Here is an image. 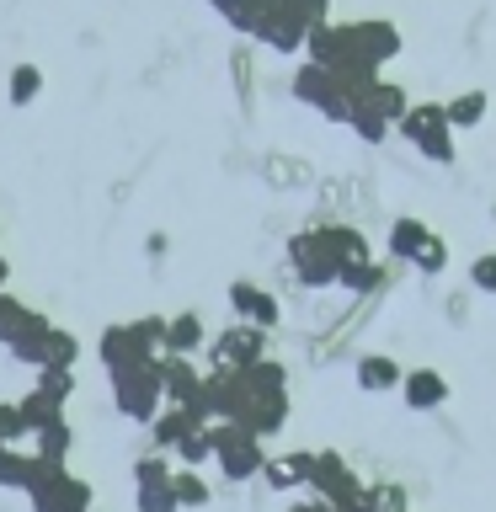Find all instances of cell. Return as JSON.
I'll use <instances>...</instances> for the list:
<instances>
[{
    "instance_id": "obj_14",
    "label": "cell",
    "mask_w": 496,
    "mask_h": 512,
    "mask_svg": "<svg viewBox=\"0 0 496 512\" xmlns=\"http://www.w3.org/2000/svg\"><path fill=\"white\" fill-rule=\"evenodd\" d=\"M27 496H32V512H91V486L75 470H64V464Z\"/></svg>"
},
{
    "instance_id": "obj_13",
    "label": "cell",
    "mask_w": 496,
    "mask_h": 512,
    "mask_svg": "<svg viewBox=\"0 0 496 512\" xmlns=\"http://www.w3.org/2000/svg\"><path fill=\"white\" fill-rule=\"evenodd\" d=\"M256 43H267L272 54H299V48H310V22L294 11V0H272Z\"/></svg>"
},
{
    "instance_id": "obj_4",
    "label": "cell",
    "mask_w": 496,
    "mask_h": 512,
    "mask_svg": "<svg viewBox=\"0 0 496 512\" xmlns=\"http://www.w3.org/2000/svg\"><path fill=\"white\" fill-rule=\"evenodd\" d=\"M395 134L406 139L422 160H432V166H454V160H459L454 123H448V107L443 102H411V112L395 123Z\"/></svg>"
},
{
    "instance_id": "obj_19",
    "label": "cell",
    "mask_w": 496,
    "mask_h": 512,
    "mask_svg": "<svg viewBox=\"0 0 496 512\" xmlns=\"http://www.w3.org/2000/svg\"><path fill=\"white\" fill-rule=\"evenodd\" d=\"M208 342H214V336H208L198 310L171 315V326H166V352H171V358H198V352H208Z\"/></svg>"
},
{
    "instance_id": "obj_32",
    "label": "cell",
    "mask_w": 496,
    "mask_h": 512,
    "mask_svg": "<svg viewBox=\"0 0 496 512\" xmlns=\"http://www.w3.org/2000/svg\"><path fill=\"white\" fill-rule=\"evenodd\" d=\"M176 496H182V507H208L214 502V486L198 470H176Z\"/></svg>"
},
{
    "instance_id": "obj_5",
    "label": "cell",
    "mask_w": 496,
    "mask_h": 512,
    "mask_svg": "<svg viewBox=\"0 0 496 512\" xmlns=\"http://www.w3.org/2000/svg\"><path fill=\"white\" fill-rule=\"evenodd\" d=\"M112 406L128 422L150 427L160 411H166V379H160V363H128L112 374Z\"/></svg>"
},
{
    "instance_id": "obj_23",
    "label": "cell",
    "mask_w": 496,
    "mask_h": 512,
    "mask_svg": "<svg viewBox=\"0 0 496 512\" xmlns=\"http://www.w3.org/2000/svg\"><path fill=\"white\" fill-rule=\"evenodd\" d=\"M315 230H320V240H326L336 256H342V267H347V262H363V256H374V251H368V235L358 230V224L326 219V224H315Z\"/></svg>"
},
{
    "instance_id": "obj_37",
    "label": "cell",
    "mask_w": 496,
    "mask_h": 512,
    "mask_svg": "<svg viewBox=\"0 0 496 512\" xmlns=\"http://www.w3.org/2000/svg\"><path fill=\"white\" fill-rule=\"evenodd\" d=\"M443 267H448V240H443V235H432V240H427V251L416 256V272H427V278H432V272H443Z\"/></svg>"
},
{
    "instance_id": "obj_9",
    "label": "cell",
    "mask_w": 496,
    "mask_h": 512,
    "mask_svg": "<svg viewBox=\"0 0 496 512\" xmlns=\"http://www.w3.org/2000/svg\"><path fill=\"white\" fill-rule=\"evenodd\" d=\"M48 331H54V326H48V320L32 310V304L0 294V342L11 347V358H22V363L38 368V352H43V342H48Z\"/></svg>"
},
{
    "instance_id": "obj_16",
    "label": "cell",
    "mask_w": 496,
    "mask_h": 512,
    "mask_svg": "<svg viewBox=\"0 0 496 512\" xmlns=\"http://www.w3.org/2000/svg\"><path fill=\"white\" fill-rule=\"evenodd\" d=\"M352 384H358L363 395H390L406 384V368H400L390 352H363V358L352 363Z\"/></svg>"
},
{
    "instance_id": "obj_26",
    "label": "cell",
    "mask_w": 496,
    "mask_h": 512,
    "mask_svg": "<svg viewBox=\"0 0 496 512\" xmlns=\"http://www.w3.org/2000/svg\"><path fill=\"white\" fill-rule=\"evenodd\" d=\"M176 464L182 470H203V464H214V422L192 427L182 443H176Z\"/></svg>"
},
{
    "instance_id": "obj_25",
    "label": "cell",
    "mask_w": 496,
    "mask_h": 512,
    "mask_svg": "<svg viewBox=\"0 0 496 512\" xmlns=\"http://www.w3.org/2000/svg\"><path fill=\"white\" fill-rule=\"evenodd\" d=\"M70 448H75V427L64 422V416H54L48 427L32 432V454L48 459V464H64V459H70Z\"/></svg>"
},
{
    "instance_id": "obj_27",
    "label": "cell",
    "mask_w": 496,
    "mask_h": 512,
    "mask_svg": "<svg viewBox=\"0 0 496 512\" xmlns=\"http://www.w3.org/2000/svg\"><path fill=\"white\" fill-rule=\"evenodd\" d=\"M379 278H384V267H379V256H363V262H347L342 267V294H352V299H363V294H374L379 288Z\"/></svg>"
},
{
    "instance_id": "obj_7",
    "label": "cell",
    "mask_w": 496,
    "mask_h": 512,
    "mask_svg": "<svg viewBox=\"0 0 496 512\" xmlns=\"http://www.w3.org/2000/svg\"><path fill=\"white\" fill-rule=\"evenodd\" d=\"M288 272H294L299 288H336L342 283V256L320 240L315 224H304V230L288 235Z\"/></svg>"
},
{
    "instance_id": "obj_10",
    "label": "cell",
    "mask_w": 496,
    "mask_h": 512,
    "mask_svg": "<svg viewBox=\"0 0 496 512\" xmlns=\"http://www.w3.org/2000/svg\"><path fill=\"white\" fill-rule=\"evenodd\" d=\"M267 358H272L267 331H262V326H246V320L224 326L214 342H208V368H235V374H246V368L267 363Z\"/></svg>"
},
{
    "instance_id": "obj_33",
    "label": "cell",
    "mask_w": 496,
    "mask_h": 512,
    "mask_svg": "<svg viewBox=\"0 0 496 512\" xmlns=\"http://www.w3.org/2000/svg\"><path fill=\"white\" fill-rule=\"evenodd\" d=\"M347 128H352V134H358L363 144H384V139L395 134L390 123H384V118H374V112H363V107H352V123H347Z\"/></svg>"
},
{
    "instance_id": "obj_40",
    "label": "cell",
    "mask_w": 496,
    "mask_h": 512,
    "mask_svg": "<svg viewBox=\"0 0 496 512\" xmlns=\"http://www.w3.org/2000/svg\"><path fill=\"white\" fill-rule=\"evenodd\" d=\"M208 6H214V11H219V16H224V6H230V0H208Z\"/></svg>"
},
{
    "instance_id": "obj_15",
    "label": "cell",
    "mask_w": 496,
    "mask_h": 512,
    "mask_svg": "<svg viewBox=\"0 0 496 512\" xmlns=\"http://www.w3.org/2000/svg\"><path fill=\"white\" fill-rule=\"evenodd\" d=\"M230 310H235V320H246V326H262V331H272L283 320V304L267 294V288H256V283H230Z\"/></svg>"
},
{
    "instance_id": "obj_17",
    "label": "cell",
    "mask_w": 496,
    "mask_h": 512,
    "mask_svg": "<svg viewBox=\"0 0 496 512\" xmlns=\"http://www.w3.org/2000/svg\"><path fill=\"white\" fill-rule=\"evenodd\" d=\"M400 400H406V411H438L448 400V379L438 368H406V384H400Z\"/></svg>"
},
{
    "instance_id": "obj_20",
    "label": "cell",
    "mask_w": 496,
    "mask_h": 512,
    "mask_svg": "<svg viewBox=\"0 0 496 512\" xmlns=\"http://www.w3.org/2000/svg\"><path fill=\"white\" fill-rule=\"evenodd\" d=\"M267 486L272 491H310V475H315V454L310 448H299V454H278L267 459Z\"/></svg>"
},
{
    "instance_id": "obj_22",
    "label": "cell",
    "mask_w": 496,
    "mask_h": 512,
    "mask_svg": "<svg viewBox=\"0 0 496 512\" xmlns=\"http://www.w3.org/2000/svg\"><path fill=\"white\" fill-rule=\"evenodd\" d=\"M192 427H203L192 411H182V406H166V411H160L155 422H150V443H155V454H176V443H182Z\"/></svg>"
},
{
    "instance_id": "obj_36",
    "label": "cell",
    "mask_w": 496,
    "mask_h": 512,
    "mask_svg": "<svg viewBox=\"0 0 496 512\" xmlns=\"http://www.w3.org/2000/svg\"><path fill=\"white\" fill-rule=\"evenodd\" d=\"M368 502H374V512H406V491L379 480V486H368Z\"/></svg>"
},
{
    "instance_id": "obj_21",
    "label": "cell",
    "mask_w": 496,
    "mask_h": 512,
    "mask_svg": "<svg viewBox=\"0 0 496 512\" xmlns=\"http://www.w3.org/2000/svg\"><path fill=\"white\" fill-rule=\"evenodd\" d=\"M427 240H432V230H427V219H416V214H400L390 224V256H395V262L416 267V256L427 251Z\"/></svg>"
},
{
    "instance_id": "obj_18",
    "label": "cell",
    "mask_w": 496,
    "mask_h": 512,
    "mask_svg": "<svg viewBox=\"0 0 496 512\" xmlns=\"http://www.w3.org/2000/svg\"><path fill=\"white\" fill-rule=\"evenodd\" d=\"M54 470H59V464H48L38 454H16V448L0 454V486H11V491H38Z\"/></svg>"
},
{
    "instance_id": "obj_12",
    "label": "cell",
    "mask_w": 496,
    "mask_h": 512,
    "mask_svg": "<svg viewBox=\"0 0 496 512\" xmlns=\"http://www.w3.org/2000/svg\"><path fill=\"white\" fill-rule=\"evenodd\" d=\"M310 496H320V502H331V507H352V502H363V496H368V486L352 475V464L336 454V448H315Z\"/></svg>"
},
{
    "instance_id": "obj_6",
    "label": "cell",
    "mask_w": 496,
    "mask_h": 512,
    "mask_svg": "<svg viewBox=\"0 0 496 512\" xmlns=\"http://www.w3.org/2000/svg\"><path fill=\"white\" fill-rule=\"evenodd\" d=\"M294 102L315 107L326 123L347 128L352 123V107H358V96H352V80L336 75V70H320V64H299L294 70Z\"/></svg>"
},
{
    "instance_id": "obj_1",
    "label": "cell",
    "mask_w": 496,
    "mask_h": 512,
    "mask_svg": "<svg viewBox=\"0 0 496 512\" xmlns=\"http://www.w3.org/2000/svg\"><path fill=\"white\" fill-rule=\"evenodd\" d=\"M400 27L384 22V16H363V22H331L310 32V64L320 70H336V75H352V80H374L384 75V64L400 54Z\"/></svg>"
},
{
    "instance_id": "obj_11",
    "label": "cell",
    "mask_w": 496,
    "mask_h": 512,
    "mask_svg": "<svg viewBox=\"0 0 496 512\" xmlns=\"http://www.w3.org/2000/svg\"><path fill=\"white\" fill-rule=\"evenodd\" d=\"M134 507H139V512H182L171 454H144V459L134 464Z\"/></svg>"
},
{
    "instance_id": "obj_34",
    "label": "cell",
    "mask_w": 496,
    "mask_h": 512,
    "mask_svg": "<svg viewBox=\"0 0 496 512\" xmlns=\"http://www.w3.org/2000/svg\"><path fill=\"white\" fill-rule=\"evenodd\" d=\"M27 416H22V400H0V443H16V438H27Z\"/></svg>"
},
{
    "instance_id": "obj_28",
    "label": "cell",
    "mask_w": 496,
    "mask_h": 512,
    "mask_svg": "<svg viewBox=\"0 0 496 512\" xmlns=\"http://www.w3.org/2000/svg\"><path fill=\"white\" fill-rule=\"evenodd\" d=\"M80 363V342L70 331H48V342H43V352H38V368H75Z\"/></svg>"
},
{
    "instance_id": "obj_31",
    "label": "cell",
    "mask_w": 496,
    "mask_h": 512,
    "mask_svg": "<svg viewBox=\"0 0 496 512\" xmlns=\"http://www.w3.org/2000/svg\"><path fill=\"white\" fill-rule=\"evenodd\" d=\"M38 91H43V70H38V64H16V70H11V107L38 102Z\"/></svg>"
},
{
    "instance_id": "obj_30",
    "label": "cell",
    "mask_w": 496,
    "mask_h": 512,
    "mask_svg": "<svg viewBox=\"0 0 496 512\" xmlns=\"http://www.w3.org/2000/svg\"><path fill=\"white\" fill-rule=\"evenodd\" d=\"M48 406H59L64 411V400L75 395V368H38V384H32Z\"/></svg>"
},
{
    "instance_id": "obj_3",
    "label": "cell",
    "mask_w": 496,
    "mask_h": 512,
    "mask_svg": "<svg viewBox=\"0 0 496 512\" xmlns=\"http://www.w3.org/2000/svg\"><path fill=\"white\" fill-rule=\"evenodd\" d=\"M166 326L171 315H139L128 326H107L102 342H96V358H102L107 374H118L128 363H160L166 358Z\"/></svg>"
},
{
    "instance_id": "obj_24",
    "label": "cell",
    "mask_w": 496,
    "mask_h": 512,
    "mask_svg": "<svg viewBox=\"0 0 496 512\" xmlns=\"http://www.w3.org/2000/svg\"><path fill=\"white\" fill-rule=\"evenodd\" d=\"M448 123H454V134H464V128H480L486 123V112H491V96L480 91V86H464L459 96H448Z\"/></svg>"
},
{
    "instance_id": "obj_29",
    "label": "cell",
    "mask_w": 496,
    "mask_h": 512,
    "mask_svg": "<svg viewBox=\"0 0 496 512\" xmlns=\"http://www.w3.org/2000/svg\"><path fill=\"white\" fill-rule=\"evenodd\" d=\"M267 6L272 0H230V6H224V22H230L235 32H246V38H256L262 22H267Z\"/></svg>"
},
{
    "instance_id": "obj_38",
    "label": "cell",
    "mask_w": 496,
    "mask_h": 512,
    "mask_svg": "<svg viewBox=\"0 0 496 512\" xmlns=\"http://www.w3.org/2000/svg\"><path fill=\"white\" fill-rule=\"evenodd\" d=\"M294 11L310 22V32H320V27H331V0H294Z\"/></svg>"
},
{
    "instance_id": "obj_39",
    "label": "cell",
    "mask_w": 496,
    "mask_h": 512,
    "mask_svg": "<svg viewBox=\"0 0 496 512\" xmlns=\"http://www.w3.org/2000/svg\"><path fill=\"white\" fill-rule=\"evenodd\" d=\"M283 512H336L331 502H320V496H299V502H288Z\"/></svg>"
},
{
    "instance_id": "obj_35",
    "label": "cell",
    "mask_w": 496,
    "mask_h": 512,
    "mask_svg": "<svg viewBox=\"0 0 496 512\" xmlns=\"http://www.w3.org/2000/svg\"><path fill=\"white\" fill-rule=\"evenodd\" d=\"M470 283L486 299H496V251H486V256H475V262H470Z\"/></svg>"
},
{
    "instance_id": "obj_8",
    "label": "cell",
    "mask_w": 496,
    "mask_h": 512,
    "mask_svg": "<svg viewBox=\"0 0 496 512\" xmlns=\"http://www.w3.org/2000/svg\"><path fill=\"white\" fill-rule=\"evenodd\" d=\"M214 464L224 470L230 486H246V480H256L267 470V448L240 422H214Z\"/></svg>"
},
{
    "instance_id": "obj_41",
    "label": "cell",
    "mask_w": 496,
    "mask_h": 512,
    "mask_svg": "<svg viewBox=\"0 0 496 512\" xmlns=\"http://www.w3.org/2000/svg\"><path fill=\"white\" fill-rule=\"evenodd\" d=\"M0 454H6V443H0Z\"/></svg>"
},
{
    "instance_id": "obj_2",
    "label": "cell",
    "mask_w": 496,
    "mask_h": 512,
    "mask_svg": "<svg viewBox=\"0 0 496 512\" xmlns=\"http://www.w3.org/2000/svg\"><path fill=\"white\" fill-rule=\"evenodd\" d=\"M294 416V395H288V363L283 358H267L246 368V400H240V416L235 422L256 432V438H272V432L288 427Z\"/></svg>"
}]
</instances>
